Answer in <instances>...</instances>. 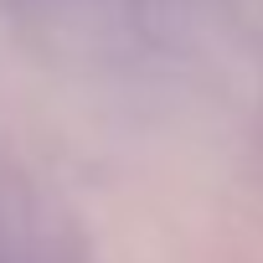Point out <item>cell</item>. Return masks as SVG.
Wrapping results in <instances>:
<instances>
[]
</instances>
